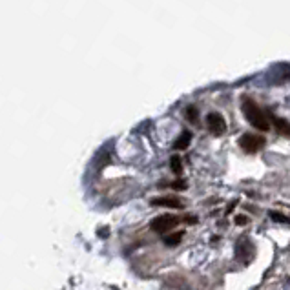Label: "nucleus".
Masks as SVG:
<instances>
[{
	"label": "nucleus",
	"mask_w": 290,
	"mask_h": 290,
	"mask_svg": "<svg viewBox=\"0 0 290 290\" xmlns=\"http://www.w3.org/2000/svg\"><path fill=\"white\" fill-rule=\"evenodd\" d=\"M181 239H183V232H179V234L175 232V234H171V236H166V238H164V243L168 246H175Z\"/></svg>",
	"instance_id": "nucleus-7"
},
{
	"label": "nucleus",
	"mask_w": 290,
	"mask_h": 290,
	"mask_svg": "<svg viewBox=\"0 0 290 290\" xmlns=\"http://www.w3.org/2000/svg\"><path fill=\"white\" fill-rule=\"evenodd\" d=\"M179 223V219L175 216H159L155 217L152 223H150V228L154 232H159V234H164V232H170L171 228H175Z\"/></svg>",
	"instance_id": "nucleus-3"
},
{
	"label": "nucleus",
	"mask_w": 290,
	"mask_h": 290,
	"mask_svg": "<svg viewBox=\"0 0 290 290\" xmlns=\"http://www.w3.org/2000/svg\"><path fill=\"white\" fill-rule=\"evenodd\" d=\"M206 124H208V130L214 135H223L226 132V120L223 119L221 113H208L206 115Z\"/></svg>",
	"instance_id": "nucleus-4"
},
{
	"label": "nucleus",
	"mask_w": 290,
	"mask_h": 290,
	"mask_svg": "<svg viewBox=\"0 0 290 290\" xmlns=\"http://www.w3.org/2000/svg\"><path fill=\"white\" fill-rule=\"evenodd\" d=\"M265 144H267L265 137L256 135V134H245L239 139V146H241V150L246 152V154H257Z\"/></svg>",
	"instance_id": "nucleus-2"
},
{
	"label": "nucleus",
	"mask_w": 290,
	"mask_h": 290,
	"mask_svg": "<svg viewBox=\"0 0 290 290\" xmlns=\"http://www.w3.org/2000/svg\"><path fill=\"white\" fill-rule=\"evenodd\" d=\"M270 216H272V219H274V221H281V223H287V217L283 216V214H277V212H272Z\"/></svg>",
	"instance_id": "nucleus-10"
},
{
	"label": "nucleus",
	"mask_w": 290,
	"mask_h": 290,
	"mask_svg": "<svg viewBox=\"0 0 290 290\" xmlns=\"http://www.w3.org/2000/svg\"><path fill=\"white\" fill-rule=\"evenodd\" d=\"M241 110H243L245 119L248 120L256 130H261V132H268V130H270L268 117L265 115V112L261 110L259 106L254 102L252 99H245V101H243V106H241Z\"/></svg>",
	"instance_id": "nucleus-1"
},
{
	"label": "nucleus",
	"mask_w": 290,
	"mask_h": 290,
	"mask_svg": "<svg viewBox=\"0 0 290 290\" xmlns=\"http://www.w3.org/2000/svg\"><path fill=\"white\" fill-rule=\"evenodd\" d=\"M190 141H192V134H190V132H183L173 146H175L177 150H186L188 148V144H190Z\"/></svg>",
	"instance_id": "nucleus-6"
},
{
	"label": "nucleus",
	"mask_w": 290,
	"mask_h": 290,
	"mask_svg": "<svg viewBox=\"0 0 290 290\" xmlns=\"http://www.w3.org/2000/svg\"><path fill=\"white\" fill-rule=\"evenodd\" d=\"M171 170L175 171V173H181V170H183L181 159H179V157H171Z\"/></svg>",
	"instance_id": "nucleus-8"
},
{
	"label": "nucleus",
	"mask_w": 290,
	"mask_h": 290,
	"mask_svg": "<svg viewBox=\"0 0 290 290\" xmlns=\"http://www.w3.org/2000/svg\"><path fill=\"white\" fill-rule=\"evenodd\" d=\"M152 205L154 206H168V208H183V203L175 197H155Z\"/></svg>",
	"instance_id": "nucleus-5"
},
{
	"label": "nucleus",
	"mask_w": 290,
	"mask_h": 290,
	"mask_svg": "<svg viewBox=\"0 0 290 290\" xmlns=\"http://www.w3.org/2000/svg\"><path fill=\"white\" fill-rule=\"evenodd\" d=\"M186 113H188V120L197 122V110H195V108H188V110H186Z\"/></svg>",
	"instance_id": "nucleus-9"
}]
</instances>
